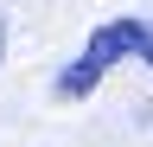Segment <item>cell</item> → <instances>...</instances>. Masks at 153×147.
I'll use <instances>...</instances> for the list:
<instances>
[{"label": "cell", "mask_w": 153, "mask_h": 147, "mask_svg": "<svg viewBox=\"0 0 153 147\" xmlns=\"http://www.w3.org/2000/svg\"><path fill=\"white\" fill-rule=\"evenodd\" d=\"M0 58H7V19H0Z\"/></svg>", "instance_id": "cell-2"}, {"label": "cell", "mask_w": 153, "mask_h": 147, "mask_svg": "<svg viewBox=\"0 0 153 147\" xmlns=\"http://www.w3.org/2000/svg\"><path fill=\"white\" fill-rule=\"evenodd\" d=\"M121 58L153 64V19H108V26H96L89 45L76 51L64 70H57L51 96H57V102H83V96H96V83H102Z\"/></svg>", "instance_id": "cell-1"}]
</instances>
